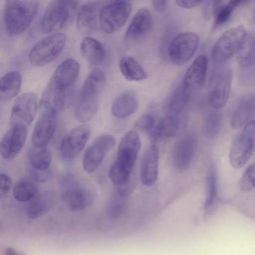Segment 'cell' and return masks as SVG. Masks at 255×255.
<instances>
[{
  "instance_id": "cell-30",
  "label": "cell",
  "mask_w": 255,
  "mask_h": 255,
  "mask_svg": "<svg viewBox=\"0 0 255 255\" xmlns=\"http://www.w3.org/2000/svg\"><path fill=\"white\" fill-rule=\"evenodd\" d=\"M28 160L32 168L45 171L48 169L51 162V153L46 146H31L28 151Z\"/></svg>"
},
{
  "instance_id": "cell-31",
  "label": "cell",
  "mask_w": 255,
  "mask_h": 255,
  "mask_svg": "<svg viewBox=\"0 0 255 255\" xmlns=\"http://www.w3.org/2000/svg\"><path fill=\"white\" fill-rule=\"evenodd\" d=\"M237 53L240 67L247 68L255 64V33L247 34Z\"/></svg>"
},
{
  "instance_id": "cell-11",
  "label": "cell",
  "mask_w": 255,
  "mask_h": 255,
  "mask_svg": "<svg viewBox=\"0 0 255 255\" xmlns=\"http://www.w3.org/2000/svg\"><path fill=\"white\" fill-rule=\"evenodd\" d=\"M61 190L62 199L71 210H82L91 203L92 197L90 192L71 174L62 177Z\"/></svg>"
},
{
  "instance_id": "cell-13",
  "label": "cell",
  "mask_w": 255,
  "mask_h": 255,
  "mask_svg": "<svg viewBox=\"0 0 255 255\" xmlns=\"http://www.w3.org/2000/svg\"><path fill=\"white\" fill-rule=\"evenodd\" d=\"M38 98L32 92L22 94L15 101L10 114L11 126L25 128L33 120L38 109Z\"/></svg>"
},
{
  "instance_id": "cell-22",
  "label": "cell",
  "mask_w": 255,
  "mask_h": 255,
  "mask_svg": "<svg viewBox=\"0 0 255 255\" xmlns=\"http://www.w3.org/2000/svg\"><path fill=\"white\" fill-rule=\"evenodd\" d=\"M152 16L147 8L139 9L132 17L126 31V37L128 39H138L144 36L151 28Z\"/></svg>"
},
{
  "instance_id": "cell-42",
  "label": "cell",
  "mask_w": 255,
  "mask_h": 255,
  "mask_svg": "<svg viewBox=\"0 0 255 255\" xmlns=\"http://www.w3.org/2000/svg\"><path fill=\"white\" fill-rule=\"evenodd\" d=\"M204 0H175L176 4L183 8H192L195 7Z\"/></svg>"
},
{
  "instance_id": "cell-8",
  "label": "cell",
  "mask_w": 255,
  "mask_h": 255,
  "mask_svg": "<svg viewBox=\"0 0 255 255\" xmlns=\"http://www.w3.org/2000/svg\"><path fill=\"white\" fill-rule=\"evenodd\" d=\"M243 26L230 28L223 33L216 42L212 51V58L217 65L224 64L238 52L246 35Z\"/></svg>"
},
{
  "instance_id": "cell-35",
  "label": "cell",
  "mask_w": 255,
  "mask_h": 255,
  "mask_svg": "<svg viewBox=\"0 0 255 255\" xmlns=\"http://www.w3.org/2000/svg\"><path fill=\"white\" fill-rule=\"evenodd\" d=\"M206 182L207 194L204 206L208 208L214 202L217 191V176L214 166H212L208 172Z\"/></svg>"
},
{
  "instance_id": "cell-40",
  "label": "cell",
  "mask_w": 255,
  "mask_h": 255,
  "mask_svg": "<svg viewBox=\"0 0 255 255\" xmlns=\"http://www.w3.org/2000/svg\"><path fill=\"white\" fill-rule=\"evenodd\" d=\"M0 198L4 197L10 191L12 187V180L10 177L7 174L1 173L0 174Z\"/></svg>"
},
{
  "instance_id": "cell-20",
  "label": "cell",
  "mask_w": 255,
  "mask_h": 255,
  "mask_svg": "<svg viewBox=\"0 0 255 255\" xmlns=\"http://www.w3.org/2000/svg\"><path fill=\"white\" fill-rule=\"evenodd\" d=\"M159 152L154 143L145 151L141 162L140 176L142 183L150 187L156 182L158 174Z\"/></svg>"
},
{
  "instance_id": "cell-16",
  "label": "cell",
  "mask_w": 255,
  "mask_h": 255,
  "mask_svg": "<svg viewBox=\"0 0 255 255\" xmlns=\"http://www.w3.org/2000/svg\"><path fill=\"white\" fill-rule=\"evenodd\" d=\"M40 113L34 128L31 141L36 146H46L56 129L57 112L48 108H40Z\"/></svg>"
},
{
  "instance_id": "cell-2",
  "label": "cell",
  "mask_w": 255,
  "mask_h": 255,
  "mask_svg": "<svg viewBox=\"0 0 255 255\" xmlns=\"http://www.w3.org/2000/svg\"><path fill=\"white\" fill-rule=\"evenodd\" d=\"M106 81L105 73L100 69L88 74L75 105V117L79 121L86 123L95 116L99 107L100 89Z\"/></svg>"
},
{
  "instance_id": "cell-3",
  "label": "cell",
  "mask_w": 255,
  "mask_h": 255,
  "mask_svg": "<svg viewBox=\"0 0 255 255\" xmlns=\"http://www.w3.org/2000/svg\"><path fill=\"white\" fill-rule=\"evenodd\" d=\"M38 6V0H5L4 21L8 34L23 33L30 25Z\"/></svg>"
},
{
  "instance_id": "cell-41",
  "label": "cell",
  "mask_w": 255,
  "mask_h": 255,
  "mask_svg": "<svg viewBox=\"0 0 255 255\" xmlns=\"http://www.w3.org/2000/svg\"><path fill=\"white\" fill-rule=\"evenodd\" d=\"M31 178L36 182H45L49 180L52 176L50 171H39L32 168L31 172Z\"/></svg>"
},
{
  "instance_id": "cell-28",
  "label": "cell",
  "mask_w": 255,
  "mask_h": 255,
  "mask_svg": "<svg viewBox=\"0 0 255 255\" xmlns=\"http://www.w3.org/2000/svg\"><path fill=\"white\" fill-rule=\"evenodd\" d=\"M38 188L32 178L22 177L14 184L12 193L14 199L19 202H27L37 195Z\"/></svg>"
},
{
  "instance_id": "cell-44",
  "label": "cell",
  "mask_w": 255,
  "mask_h": 255,
  "mask_svg": "<svg viewBox=\"0 0 255 255\" xmlns=\"http://www.w3.org/2000/svg\"><path fill=\"white\" fill-rule=\"evenodd\" d=\"M225 0H212V9L215 14L224 5Z\"/></svg>"
},
{
  "instance_id": "cell-14",
  "label": "cell",
  "mask_w": 255,
  "mask_h": 255,
  "mask_svg": "<svg viewBox=\"0 0 255 255\" xmlns=\"http://www.w3.org/2000/svg\"><path fill=\"white\" fill-rule=\"evenodd\" d=\"M115 142V137L109 134H102L97 137L84 154L82 166L84 171L87 173L96 171Z\"/></svg>"
},
{
  "instance_id": "cell-34",
  "label": "cell",
  "mask_w": 255,
  "mask_h": 255,
  "mask_svg": "<svg viewBox=\"0 0 255 255\" xmlns=\"http://www.w3.org/2000/svg\"><path fill=\"white\" fill-rule=\"evenodd\" d=\"M189 92L183 86L176 90L168 103L169 115L176 119L180 115L189 101Z\"/></svg>"
},
{
  "instance_id": "cell-29",
  "label": "cell",
  "mask_w": 255,
  "mask_h": 255,
  "mask_svg": "<svg viewBox=\"0 0 255 255\" xmlns=\"http://www.w3.org/2000/svg\"><path fill=\"white\" fill-rule=\"evenodd\" d=\"M120 68L123 75L128 81H139L147 78V73L141 65L131 57H123Z\"/></svg>"
},
{
  "instance_id": "cell-38",
  "label": "cell",
  "mask_w": 255,
  "mask_h": 255,
  "mask_svg": "<svg viewBox=\"0 0 255 255\" xmlns=\"http://www.w3.org/2000/svg\"><path fill=\"white\" fill-rule=\"evenodd\" d=\"M120 196L118 199L113 200L108 207V215L112 218H116L120 216L124 210L125 202Z\"/></svg>"
},
{
  "instance_id": "cell-1",
  "label": "cell",
  "mask_w": 255,
  "mask_h": 255,
  "mask_svg": "<svg viewBox=\"0 0 255 255\" xmlns=\"http://www.w3.org/2000/svg\"><path fill=\"white\" fill-rule=\"evenodd\" d=\"M141 146L140 138L134 130L126 132L119 144L117 157L110 166L109 177L116 186L129 180Z\"/></svg>"
},
{
  "instance_id": "cell-17",
  "label": "cell",
  "mask_w": 255,
  "mask_h": 255,
  "mask_svg": "<svg viewBox=\"0 0 255 255\" xmlns=\"http://www.w3.org/2000/svg\"><path fill=\"white\" fill-rule=\"evenodd\" d=\"M27 137V128L11 126L5 133L0 143V153L6 160L13 158L23 147Z\"/></svg>"
},
{
  "instance_id": "cell-23",
  "label": "cell",
  "mask_w": 255,
  "mask_h": 255,
  "mask_svg": "<svg viewBox=\"0 0 255 255\" xmlns=\"http://www.w3.org/2000/svg\"><path fill=\"white\" fill-rule=\"evenodd\" d=\"M55 199V194L51 191H44L37 195L27 207V218L35 219L46 213L53 206Z\"/></svg>"
},
{
  "instance_id": "cell-39",
  "label": "cell",
  "mask_w": 255,
  "mask_h": 255,
  "mask_svg": "<svg viewBox=\"0 0 255 255\" xmlns=\"http://www.w3.org/2000/svg\"><path fill=\"white\" fill-rule=\"evenodd\" d=\"M154 124L155 121L153 116L149 114H145L137 120L135 126L141 130H149L153 128Z\"/></svg>"
},
{
  "instance_id": "cell-32",
  "label": "cell",
  "mask_w": 255,
  "mask_h": 255,
  "mask_svg": "<svg viewBox=\"0 0 255 255\" xmlns=\"http://www.w3.org/2000/svg\"><path fill=\"white\" fill-rule=\"evenodd\" d=\"M178 127L176 119L168 115L162 118L152 132L151 137L153 141L162 140L172 136Z\"/></svg>"
},
{
  "instance_id": "cell-27",
  "label": "cell",
  "mask_w": 255,
  "mask_h": 255,
  "mask_svg": "<svg viewBox=\"0 0 255 255\" xmlns=\"http://www.w3.org/2000/svg\"><path fill=\"white\" fill-rule=\"evenodd\" d=\"M79 30L83 33L93 32L97 26V7L92 2L84 4L80 8L77 18Z\"/></svg>"
},
{
  "instance_id": "cell-10",
  "label": "cell",
  "mask_w": 255,
  "mask_h": 255,
  "mask_svg": "<svg viewBox=\"0 0 255 255\" xmlns=\"http://www.w3.org/2000/svg\"><path fill=\"white\" fill-rule=\"evenodd\" d=\"M199 43V36L194 32H184L176 35L168 47L170 60L176 66L186 64L194 55Z\"/></svg>"
},
{
  "instance_id": "cell-45",
  "label": "cell",
  "mask_w": 255,
  "mask_h": 255,
  "mask_svg": "<svg viewBox=\"0 0 255 255\" xmlns=\"http://www.w3.org/2000/svg\"><path fill=\"white\" fill-rule=\"evenodd\" d=\"M5 255H19L20 253L12 248H7L4 250Z\"/></svg>"
},
{
  "instance_id": "cell-9",
  "label": "cell",
  "mask_w": 255,
  "mask_h": 255,
  "mask_svg": "<svg viewBox=\"0 0 255 255\" xmlns=\"http://www.w3.org/2000/svg\"><path fill=\"white\" fill-rule=\"evenodd\" d=\"M233 78L232 69L224 64L216 69L210 82L208 100L214 109H220L229 97Z\"/></svg>"
},
{
  "instance_id": "cell-19",
  "label": "cell",
  "mask_w": 255,
  "mask_h": 255,
  "mask_svg": "<svg viewBox=\"0 0 255 255\" xmlns=\"http://www.w3.org/2000/svg\"><path fill=\"white\" fill-rule=\"evenodd\" d=\"M255 115V96L246 94L240 97L234 105L230 118L231 126L240 128L252 120Z\"/></svg>"
},
{
  "instance_id": "cell-25",
  "label": "cell",
  "mask_w": 255,
  "mask_h": 255,
  "mask_svg": "<svg viewBox=\"0 0 255 255\" xmlns=\"http://www.w3.org/2000/svg\"><path fill=\"white\" fill-rule=\"evenodd\" d=\"M80 51L83 56L93 64L102 62L106 56V50L103 44L91 37H85L82 40Z\"/></svg>"
},
{
  "instance_id": "cell-26",
  "label": "cell",
  "mask_w": 255,
  "mask_h": 255,
  "mask_svg": "<svg viewBox=\"0 0 255 255\" xmlns=\"http://www.w3.org/2000/svg\"><path fill=\"white\" fill-rule=\"evenodd\" d=\"M137 106L135 96L130 92H126L120 95L113 102L112 114L118 118L124 119L133 114Z\"/></svg>"
},
{
  "instance_id": "cell-18",
  "label": "cell",
  "mask_w": 255,
  "mask_h": 255,
  "mask_svg": "<svg viewBox=\"0 0 255 255\" xmlns=\"http://www.w3.org/2000/svg\"><path fill=\"white\" fill-rule=\"evenodd\" d=\"M197 149V140L192 135H186L175 143L173 154V163L175 168L184 171L189 168Z\"/></svg>"
},
{
  "instance_id": "cell-5",
  "label": "cell",
  "mask_w": 255,
  "mask_h": 255,
  "mask_svg": "<svg viewBox=\"0 0 255 255\" xmlns=\"http://www.w3.org/2000/svg\"><path fill=\"white\" fill-rule=\"evenodd\" d=\"M79 0H51L40 22L42 32L49 34L63 28L74 16Z\"/></svg>"
},
{
  "instance_id": "cell-6",
  "label": "cell",
  "mask_w": 255,
  "mask_h": 255,
  "mask_svg": "<svg viewBox=\"0 0 255 255\" xmlns=\"http://www.w3.org/2000/svg\"><path fill=\"white\" fill-rule=\"evenodd\" d=\"M66 35L62 32H54L38 41L31 49L28 59L35 67L45 66L56 58L63 50Z\"/></svg>"
},
{
  "instance_id": "cell-24",
  "label": "cell",
  "mask_w": 255,
  "mask_h": 255,
  "mask_svg": "<svg viewBox=\"0 0 255 255\" xmlns=\"http://www.w3.org/2000/svg\"><path fill=\"white\" fill-rule=\"evenodd\" d=\"M21 84L20 74L16 71H10L0 80V99L6 101L15 97L19 93Z\"/></svg>"
},
{
  "instance_id": "cell-37",
  "label": "cell",
  "mask_w": 255,
  "mask_h": 255,
  "mask_svg": "<svg viewBox=\"0 0 255 255\" xmlns=\"http://www.w3.org/2000/svg\"><path fill=\"white\" fill-rule=\"evenodd\" d=\"M236 7L231 0L223 5L215 14V26H219L226 23L230 19Z\"/></svg>"
},
{
  "instance_id": "cell-7",
  "label": "cell",
  "mask_w": 255,
  "mask_h": 255,
  "mask_svg": "<svg viewBox=\"0 0 255 255\" xmlns=\"http://www.w3.org/2000/svg\"><path fill=\"white\" fill-rule=\"evenodd\" d=\"M255 149V120L247 123L234 139L229 151V160L235 169L243 167Z\"/></svg>"
},
{
  "instance_id": "cell-43",
  "label": "cell",
  "mask_w": 255,
  "mask_h": 255,
  "mask_svg": "<svg viewBox=\"0 0 255 255\" xmlns=\"http://www.w3.org/2000/svg\"><path fill=\"white\" fill-rule=\"evenodd\" d=\"M154 8L159 12L164 10L168 0H151Z\"/></svg>"
},
{
  "instance_id": "cell-46",
  "label": "cell",
  "mask_w": 255,
  "mask_h": 255,
  "mask_svg": "<svg viewBox=\"0 0 255 255\" xmlns=\"http://www.w3.org/2000/svg\"><path fill=\"white\" fill-rule=\"evenodd\" d=\"M237 7L239 4L247 2L249 0H231Z\"/></svg>"
},
{
  "instance_id": "cell-4",
  "label": "cell",
  "mask_w": 255,
  "mask_h": 255,
  "mask_svg": "<svg viewBox=\"0 0 255 255\" xmlns=\"http://www.w3.org/2000/svg\"><path fill=\"white\" fill-rule=\"evenodd\" d=\"M80 71L78 62L68 58L56 68L44 92L50 98L59 102L67 100V93L76 80Z\"/></svg>"
},
{
  "instance_id": "cell-15",
  "label": "cell",
  "mask_w": 255,
  "mask_h": 255,
  "mask_svg": "<svg viewBox=\"0 0 255 255\" xmlns=\"http://www.w3.org/2000/svg\"><path fill=\"white\" fill-rule=\"evenodd\" d=\"M90 133V128L84 125L71 129L61 142L60 152L62 159L69 161L75 158L86 145Z\"/></svg>"
},
{
  "instance_id": "cell-21",
  "label": "cell",
  "mask_w": 255,
  "mask_h": 255,
  "mask_svg": "<svg viewBox=\"0 0 255 255\" xmlns=\"http://www.w3.org/2000/svg\"><path fill=\"white\" fill-rule=\"evenodd\" d=\"M208 59L206 56H198L187 69L183 82V87L188 91L201 88L206 80Z\"/></svg>"
},
{
  "instance_id": "cell-36",
  "label": "cell",
  "mask_w": 255,
  "mask_h": 255,
  "mask_svg": "<svg viewBox=\"0 0 255 255\" xmlns=\"http://www.w3.org/2000/svg\"><path fill=\"white\" fill-rule=\"evenodd\" d=\"M239 186L243 192L255 189V163L247 167L240 180Z\"/></svg>"
},
{
  "instance_id": "cell-33",
  "label": "cell",
  "mask_w": 255,
  "mask_h": 255,
  "mask_svg": "<svg viewBox=\"0 0 255 255\" xmlns=\"http://www.w3.org/2000/svg\"><path fill=\"white\" fill-rule=\"evenodd\" d=\"M220 109H215L206 116L203 125V132L208 138L216 137L222 126L223 116Z\"/></svg>"
},
{
  "instance_id": "cell-12",
  "label": "cell",
  "mask_w": 255,
  "mask_h": 255,
  "mask_svg": "<svg viewBox=\"0 0 255 255\" xmlns=\"http://www.w3.org/2000/svg\"><path fill=\"white\" fill-rule=\"evenodd\" d=\"M129 2H113L106 5L101 10L99 20L101 27L107 33H114L126 23L131 11Z\"/></svg>"
},
{
  "instance_id": "cell-47",
  "label": "cell",
  "mask_w": 255,
  "mask_h": 255,
  "mask_svg": "<svg viewBox=\"0 0 255 255\" xmlns=\"http://www.w3.org/2000/svg\"><path fill=\"white\" fill-rule=\"evenodd\" d=\"M130 0H114V1H127L129 2L128 1Z\"/></svg>"
}]
</instances>
